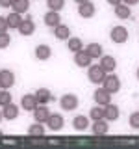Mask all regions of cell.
Listing matches in <instances>:
<instances>
[{
	"label": "cell",
	"instance_id": "cell-40",
	"mask_svg": "<svg viewBox=\"0 0 139 149\" xmlns=\"http://www.w3.org/2000/svg\"><path fill=\"white\" fill-rule=\"evenodd\" d=\"M0 136H2V130H0Z\"/></svg>",
	"mask_w": 139,
	"mask_h": 149
},
{
	"label": "cell",
	"instance_id": "cell-25",
	"mask_svg": "<svg viewBox=\"0 0 139 149\" xmlns=\"http://www.w3.org/2000/svg\"><path fill=\"white\" fill-rule=\"evenodd\" d=\"M85 50H87V54H89L93 60H95V58H100V56H102V45H98V43H89Z\"/></svg>",
	"mask_w": 139,
	"mask_h": 149
},
{
	"label": "cell",
	"instance_id": "cell-39",
	"mask_svg": "<svg viewBox=\"0 0 139 149\" xmlns=\"http://www.w3.org/2000/svg\"><path fill=\"white\" fill-rule=\"evenodd\" d=\"M137 78H139V69H137Z\"/></svg>",
	"mask_w": 139,
	"mask_h": 149
},
{
	"label": "cell",
	"instance_id": "cell-33",
	"mask_svg": "<svg viewBox=\"0 0 139 149\" xmlns=\"http://www.w3.org/2000/svg\"><path fill=\"white\" fill-rule=\"evenodd\" d=\"M8 28H9L8 19L6 17H0V32H8Z\"/></svg>",
	"mask_w": 139,
	"mask_h": 149
},
{
	"label": "cell",
	"instance_id": "cell-18",
	"mask_svg": "<svg viewBox=\"0 0 139 149\" xmlns=\"http://www.w3.org/2000/svg\"><path fill=\"white\" fill-rule=\"evenodd\" d=\"M2 114H4V119H15L19 116V106L9 102V104L2 106Z\"/></svg>",
	"mask_w": 139,
	"mask_h": 149
},
{
	"label": "cell",
	"instance_id": "cell-16",
	"mask_svg": "<svg viewBox=\"0 0 139 149\" xmlns=\"http://www.w3.org/2000/svg\"><path fill=\"white\" fill-rule=\"evenodd\" d=\"M50 56H52V50H50L48 45H37L35 47V58L41 60V62H45V60H48Z\"/></svg>",
	"mask_w": 139,
	"mask_h": 149
},
{
	"label": "cell",
	"instance_id": "cell-2",
	"mask_svg": "<svg viewBox=\"0 0 139 149\" xmlns=\"http://www.w3.org/2000/svg\"><path fill=\"white\" fill-rule=\"evenodd\" d=\"M102 88H106L111 95L113 93H117L119 90H120V80H119V77L117 74H111V73H108L106 74V78H104V82H102Z\"/></svg>",
	"mask_w": 139,
	"mask_h": 149
},
{
	"label": "cell",
	"instance_id": "cell-1",
	"mask_svg": "<svg viewBox=\"0 0 139 149\" xmlns=\"http://www.w3.org/2000/svg\"><path fill=\"white\" fill-rule=\"evenodd\" d=\"M106 73L104 69L100 67V65H89L87 67V78H89V82H93V84H102L104 82V78H106Z\"/></svg>",
	"mask_w": 139,
	"mask_h": 149
},
{
	"label": "cell",
	"instance_id": "cell-20",
	"mask_svg": "<svg viewBox=\"0 0 139 149\" xmlns=\"http://www.w3.org/2000/svg\"><path fill=\"white\" fill-rule=\"evenodd\" d=\"M28 134H30L32 138H41V136H45V127H43V123L35 121L34 125H30V129H28Z\"/></svg>",
	"mask_w": 139,
	"mask_h": 149
},
{
	"label": "cell",
	"instance_id": "cell-37",
	"mask_svg": "<svg viewBox=\"0 0 139 149\" xmlns=\"http://www.w3.org/2000/svg\"><path fill=\"white\" fill-rule=\"evenodd\" d=\"M76 4H83V2H87V0H74Z\"/></svg>",
	"mask_w": 139,
	"mask_h": 149
},
{
	"label": "cell",
	"instance_id": "cell-8",
	"mask_svg": "<svg viewBox=\"0 0 139 149\" xmlns=\"http://www.w3.org/2000/svg\"><path fill=\"white\" fill-rule=\"evenodd\" d=\"M91 56L87 54V50H78V52H74V63L78 65V67H89L91 65Z\"/></svg>",
	"mask_w": 139,
	"mask_h": 149
},
{
	"label": "cell",
	"instance_id": "cell-31",
	"mask_svg": "<svg viewBox=\"0 0 139 149\" xmlns=\"http://www.w3.org/2000/svg\"><path fill=\"white\" fill-rule=\"evenodd\" d=\"M9 43H11L9 34H8V32H0V49H8Z\"/></svg>",
	"mask_w": 139,
	"mask_h": 149
},
{
	"label": "cell",
	"instance_id": "cell-9",
	"mask_svg": "<svg viewBox=\"0 0 139 149\" xmlns=\"http://www.w3.org/2000/svg\"><path fill=\"white\" fill-rule=\"evenodd\" d=\"M95 4L93 2H83V4H78V13H80V17H83V19H91L93 15H95Z\"/></svg>",
	"mask_w": 139,
	"mask_h": 149
},
{
	"label": "cell",
	"instance_id": "cell-7",
	"mask_svg": "<svg viewBox=\"0 0 139 149\" xmlns=\"http://www.w3.org/2000/svg\"><path fill=\"white\" fill-rule=\"evenodd\" d=\"M95 102L100 106H106L111 102V93L106 90V88H98V90L95 91Z\"/></svg>",
	"mask_w": 139,
	"mask_h": 149
},
{
	"label": "cell",
	"instance_id": "cell-5",
	"mask_svg": "<svg viewBox=\"0 0 139 149\" xmlns=\"http://www.w3.org/2000/svg\"><path fill=\"white\" fill-rule=\"evenodd\" d=\"M21 106H22V110H26V112H34L37 106H39V101H37L35 95L26 93V95L21 99Z\"/></svg>",
	"mask_w": 139,
	"mask_h": 149
},
{
	"label": "cell",
	"instance_id": "cell-22",
	"mask_svg": "<svg viewBox=\"0 0 139 149\" xmlns=\"http://www.w3.org/2000/svg\"><path fill=\"white\" fill-rule=\"evenodd\" d=\"M115 15H117L119 19H130V15H132V11H130V6L128 4H119V6H115Z\"/></svg>",
	"mask_w": 139,
	"mask_h": 149
},
{
	"label": "cell",
	"instance_id": "cell-4",
	"mask_svg": "<svg viewBox=\"0 0 139 149\" xmlns=\"http://www.w3.org/2000/svg\"><path fill=\"white\" fill-rule=\"evenodd\" d=\"M59 106H61L65 112H71L78 106V97L72 95V93H67V95H63L61 99H59Z\"/></svg>",
	"mask_w": 139,
	"mask_h": 149
},
{
	"label": "cell",
	"instance_id": "cell-14",
	"mask_svg": "<svg viewBox=\"0 0 139 149\" xmlns=\"http://www.w3.org/2000/svg\"><path fill=\"white\" fill-rule=\"evenodd\" d=\"M61 22V17H59V11H52V9H48V13L45 15V24L50 26V28H56Z\"/></svg>",
	"mask_w": 139,
	"mask_h": 149
},
{
	"label": "cell",
	"instance_id": "cell-30",
	"mask_svg": "<svg viewBox=\"0 0 139 149\" xmlns=\"http://www.w3.org/2000/svg\"><path fill=\"white\" fill-rule=\"evenodd\" d=\"M11 102V93L8 90H0V106H6Z\"/></svg>",
	"mask_w": 139,
	"mask_h": 149
},
{
	"label": "cell",
	"instance_id": "cell-21",
	"mask_svg": "<svg viewBox=\"0 0 139 149\" xmlns=\"http://www.w3.org/2000/svg\"><path fill=\"white\" fill-rule=\"evenodd\" d=\"M35 97H37V101H39V104H46V102L52 101V93L46 90V88H39V90L35 91Z\"/></svg>",
	"mask_w": 139,
	"mask_h": 149
},
{
	"label": "cell",
	"instance_id": "cell-6",
	"mask_svg": "<svg viewBox=\"0 0 139 149\" xmlns=\"http://www.w3.org/2000/svg\"><path fill=\"white\" fill-rule=\"evenodd\" d=\"M13 84H15V74L9 71V69L0 71V88H2V90H9Z\"/></svg>",
	"mask_w": 139,
	"mask_h": 149
},
{
	"label": "cell",
	"instance_id": "cell-41",
	"mask_svg": "<svg viewBox=\"0 0 139 149\" xmlns=\"http://www.w3.org/2000/svg\"><path fill=\"white\" fill-rule=\"evenodd\" d=\"M0 90H2V88H0Z\"/></svg>",
	"mask_w": 139,
	"mask_h": 149
},
{
	"label": "cell",
	"instance_id": "cell-13",
	"mask_svg": "<svg viewBox=\"0 0 139 149\" xmlns=\"http://www.w3.org/2000/svg\"><path fill=\"white\" fill-rule=\"evenodd\" d=\"M34 118H35V121H39V123H46L48 118H50V112H48V108H46L45 104H39L34 110Z\"/></svg>",
	"mask_w": 139,
	"mask_h": 149
},
{
	"label": "cell",
	"instance_id": "cell-27",
	"mask_svg": "<svg viewBox=\"0 0 139 149\" xmlns=\"http://www.w3.org/2000/svg\"><path fill=\"white\" fill-rule=\"evenodd\" d=\"M67 41H69L67 47H69L71 52H78V50H82V39H80V37H69Z\"/></svg>",
	"mask_w": 139,
	"mask_h": 149
},
{
	"label": "cell",
	"instance_id": "cell-32",
	"mask_svg": "<svg viewBox=\"0 0 139 149\" xmlns=\"http://www.w3.org/2000/svg\"><path fill=\"white\" fill-rule=\"evenodd\" d=\"M130 127L139 130V112H133V114L130 116Z\"/></svg>",
	"mask_w": 139,
	"mask_h": 149
},
{
	"label": "cell",
	"instance_id": "cell-34",
	"mask_svg": "<svg viewBox=\"0 0 139 149\" xmlns=\"http://www.w3.org/2000/svg\"><path fill=\"white\" fill-rule=\"evenodd\" d=\"M13 0H0V8H11Z\"/></svg>",
	"mask_w": 139,
	"mask_h": 149
},
{
	"label": "cell",
	"instance_id": "cell-26",
	"mask_svg": "<svg viewBox=\"0 0 139 149\" xmlns=\"http://www.w3.org/2000/svg\"><path fill=\"white\" fill-rule=\"evenodd\" d=\"M6 19H8V24H9V28H19V26H21V22H22L21 13H17V11L9 13V15H8Z\"/></svg>",
	"mask_w": 139,
	"mask_h": 149
},
{
	"label": "cell",
	"instance_id": "cell-28",
	"mask_svg": "<svg viewBox=\"0 0 139 149\" xmlns=\"http://www.w3.org/2000/svg\"><path fill=\"white\" fill-rule=\"evenodd\" d=\"M89 118L93 121H96V119H104V106H93L91 112H89Z\"/></svg>",
	"mask_w": 139,
	"mask_h": 149
},
{
	"label": "cell",
	"instance_id": "cell-36",
	"mask_svg": "<svg viewBox=\"0 0 139 149\" xmlns=\"http://www.w3.org/2000/svg\"><path fill=\"white\" fill-rule=\"evenodd\" d=\"M122 2H124V4H128V6H133V4H137L139 0H122Z\"/></svg>",
	"mask_w": 139,
	"mask_h": 149
},
{
	"label": "cell",
	"instance_id": "cell-35",
	"mask_svg": "<svg viewBox=\"0 0 139 149\" xmlns=\"http://www.w3.org/2000/svg\"><path fill=\"white\" fill-rule=\"evenodd\" d=\"M108 4H111V6H119V4H122V0H108Z\"/></svg>",
	"mask_w": 139,
	"mask_h": 149
},
{
	"label": "cell",
	"instance_id": "cell-19",
	"mask_svg": "<svg viewBox=\"0 0 139 149\" xmlns=\"http://www.w3.org/2000/svg\"><path fill=\"white\" fill-rule=\"evenodd\" d=\"M104 119H109V121H115L119 119V108L115 104H106L104 106Z\"/></svg>",
	"mask_w": 139,
	"mask_h": 149
},
{
	"label": "cell",
	"instance_id": "cell-10",
	"mask_svg": "<svg viewBox=\"0 0 139 149\" xmlns=\"http://www.w3.org/2000/svg\"><path fill=\"white\" fill-rule=\"evenodd\" d=\"M63 123H65V121L61 118V114H50L48 121H46V127H48L50 130H61Z\"/></svg>",
	"mask_w": 139,
	"mask_h": 149
},
{
	"label": "cell",
	"instance_id": "cell-15",
	"mask_svg": "<svg viewBox=\"0 0 139 149\" xmlns=\"http://www.w3.org/2000/svg\"><path fill=\"white\" fill-rule=\"evenodd\" d=\"M93 134L95 136H104V134H108V123H106V119H96L95 123H93Z\"/></svg>",
	"mask_w": 139,
	"mask_h": 149
},
{
	"label": "cell",
	"instance_id": "cell-38",
	"mask_svg": "<svg viewBox=\"0 0 139 149\" xmlns=\"http://www.w3.org/2000/svg\"><path fill=\"white\" fill-rule=\"evenodd\" d=\"M4 119V114H2V110H0V121H2Z\"/></svg>",
	"mask_w": 139,
	"mask_h": 149
},
{
	"label": "cell",
	"instance_id": "cell-17",
	"mask_svg": "<svg viewBox=\"0 0 139 149\" xmlns=\"http://www.w3.org/2000/svg\"><path fill=\"white\" fill-rule=\"evenodd\" d=\"M54 36H56V39L65 41V39H69V37H71V30H69L67 24H61V22H59V24L54 28Z\"/></svg>",
	"mask_w": 139,
	"mask_h": 149
},
{
	"label": "cell",
	"instance_id": "cell-29",
	"mask_svg": "<svg viewBox=\"0 0 139 149\" xmlns=\"http://www.w3.org/2000/svg\"><path fill=\"white\" fill-rule=\"evenodd\" d=\"M46 6L52 11H61L65 6V0H46Z\"/></svg>",
	"mask_w": 139,
	"mask_h": 149
},
{
	"label": "cell",
	"instance_id": "cell-23",
	"mask_svg": "<svg viewBox=\"0 0 139 149\" xmlns=\"http://www.w3.org/2000/svg\"><path fill=\"white\" fill-rule=\"evenodd\" d=\"M72 127L76 130H85L89 127V119H87L85 116H76V118L72 119Z\"/></svg>",
	"mask_w": 139,
	"mask_h": 149
},
{
	"label": "cell",
	"instance_id": "cell-3",
	"mask_svg": "<svg viewBox=\"0 0 139 149\" xmlns=\"http://www.w3.org/2000/svg\"><path fill=\"white\" fill-rule=\"evenodd\" d=\"M109 37H111V41L113 43H126L128 41V30L124 26H113L111 28V34H109Z\"/></svg>",
	"mask_w": 139,
	"mask_h": 149
},
{
	"label": "cell",
	"instance_id": "cell-24",
	"mask_svg": "<svg viewBox=\"0 0 139 149\" xmlns=\"http://www.w3.org/2000/svg\"><path fill=\"white\" fill-rule=\"evenodd\" d=\"M11 8H13V11H17V13H26L28 8H30V0H13Z\"/></svg>",
	"mask_w": 139,
	"mask_h": 149
},
{
	"label": "cell",
	"instance_id": "cell-11",
	"mask_svg": "<svg viewBox=\"0 0 139 149\" xmlns=\"http://www.w3.org/2000/svg\"><path fill=\"white\" fill-rule=\"evenodd\" d=\"M17 30L21 32V36H32V34L35 32V24H34V21L28 17V19H22L21 26H19Z\"/></svg>",
	"mask_w": 139,
	"mask_h": 149
},
{
	"label": "cell",
	"instance_id": "cell-12",
	"mask_svg": "<svg viewBox=\"0 0 139 149\" xmlns=\"http://www.w3.org/2000/svg\"><path fill=\"white\" fill-rule=\"evenodd\" d=\"M100 67L106 73H113L115 67H117V62H115L113 56H100Z\"/></svg>",
	"mask_w": 139,
	"mask_h": 149
}]
</instances>
